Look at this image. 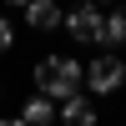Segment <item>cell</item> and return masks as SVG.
I'll list each match as a JSON object with an SVG mask.
<instances>
[{
    "instance_id": "1",
    "label": "cell",
    "mask_w": 126,
    "mask_h": 126,
    "mask_svg": "<svg viewBox=\"0 0 126 126\" xmlns=\"http://www.w3.org/2000/svg\"><path fill=\"white\" fill-rule=\"evenodd\" d=\"M35 81H40V96L46 101H71V96H81V86H86V71H81L71 56H46L35 66Z\"/></svg>"
},
{
    "instance_id": "2",
    "label": "cell",
    "mask_w": 126,
    "mask_h": 126,
    "mask_svg": "<svg viewBox=\"0 0 126 126\" xmlns=\"http://www.w3.org/2000/svg\"><path fill=\"white\" fill-rule=\"evenodd\" d=\"M121 81H126L121 56H96V61L86 66V86L96 91V96H111V91H121Z\"/></svg>"
},
{
    "instance_id": "3",
    "label": "cell",
    "mask_w": 126,
    "mask_h": 126,
    "mask_svg": "<svg viewBox=\"0 0 126 126\" xmlns=\"http://www.w3.org/2000/svg\"><path fill=\"white\" fill-rule=\"evenodd\" d=\"M66 30L81 40V46H101V35H106V15H101L96 5H81L66 15Z\"/></svg>"
},
{
    "instance_id": "4",
    "label": "cell",
    "mask_w": 126,
    "mask_h": 126,
    "mask_svg": "<svg viewBox=\"0 0 126 126\" xmlns=\"http://www.w3.org/2000/svg\"><path fill=\"white\" fill-rule=\"evenodd\" d=\"M25 20H30L35 30H56V25H66V15H61L56 0H30V5H25Z\"/></svg>"
},
{
    "instance_id": "5",
    "label": "cell",
    "mask_w": 126,
    "mask_h": 126,
    "mask_svg": "<svg viewBox=\"0 0 126 126\" xmlns=\"http://www.w3.org/2000/svg\"><path fill=\"white\" fill-rule=\"evenodd\" d=\"M61 121L66 126H96V106L86 96H71V101H61Z\"/></svg>"
},
{
    "instance_id": "6",
    "label": "cell",
    "mask_w": 126,
    "mask_h": 126,
    "mask_svg": "<svg viewBox=\"0 0 126 126\" xmlns=\"http://www.w3.org/2000/svg\"><path fill=\"white\" fill-rule=\"evenodd\" d=\"M20 121H25V126H50V121H56V101L30 96V101H25V111H20Z\"/></svg>"
},
{
    "instance_id": "7",
    "label": "cell",
    "mask_w": 126,
    "mask_h": 126,
    "mask_svg": "<svg viewBox=\"0 0 126 126\" xmlns=\"http://www.w3.org/2000/svg\"><path fill=\"white\" fill-rule=\"evenodd\" d=\"M101 46H126V5L106 15V35H101Z\"/></svg>"
},
{
    "instance_id": "8",
    "label": "cell",
    "mask_w": 126,
    "mask_h": 126,
    "mask_svg": "<svg viewBox=\"0 0 126 126\" xmlns=\"http://www.w3.org/2000/svg\"><path fill=\"white\" fill-rule=\"evenodd\" d=\"M10 40H15V35H10V20L0 15V50H10Z\"/></svg>"
},
{
    "instance_id": "9",
    "label": "cell",
    "mask_w": 126,
    "mask_h": 126,
    "mask_svg": "<svg viewBox=\"0 0 126 126\" xmlns=\"http://www.w3.org/2000/svg\"><path fill=\"white\" fill-rule=\"evenodd\" d=\"M0 126H25V121H20V116H15V121H0Z\"/></svg>"
}]
</instances>
